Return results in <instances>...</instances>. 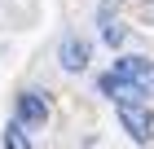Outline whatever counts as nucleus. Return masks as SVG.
<instances>
[{
    "mask_svg": "<svg viewBox=\"0 0 154 149\" xmlns=\"http://www.w3.org/2000/svg\"><path fill=\"white\" fill-rule=\"evenodd\" d=\"M115 118L132 145H150L154 140V110L145 101H115Z\"/></svg>",
    "mask_w": 154,
    "mask_h": 149,
    "instance_id": "f257e3e1",
    "label": "nucleus"
},
{
    "mask_svg": "<svg viewBox=\"0 0 154 149\" xmlns=\"http://www.w3.org/2000/svg\"><path fill=\"white\" fill-rule=\"evenodd\" d=\"M13 118H18L26 132H40V127H48V118H53V101H48L40 88H22L13 97Z\"/></svg>",
    "mask_w": 154,
    "mask_h": 149,
    "instance_id": "f03ea898",
    "label": "nucleus"
},
{
    "mask_svg": "<svg viewBox=\"0 0 154 149\" xmlns=\"http://www.w3.org/2000/svg\"><path fill=\"white\" fill-rule=\"evenodd\" d=\"M128 31H132V22L115 9V0H101V4H97V40L106 48H123Z\"/></svg>",
    "mask_w": 154,
    "mask_h": 149,
    "instance_id": "7ed1b4c3",
    "label": "nucleus"
},
{
    "mask_svg": "<svg viewBox=\"0 0 154 149\" xmlns=\"http://www.w3.org/2000/svg\"><path fill=\"white\" fill-rule=\"evenodd\" d=\"M57 66L66 75H84V70L93 66V44L84 40V35H62L57 44Z\"/></svg>",
    "mask_w": 154,
    "mask_h": 149,
    "instance_id": "20e7f679",
    "label": "nucleus"
},
{
    "mask_svg": "<svg viewBox=\"0 0 154 149\" xmlns=\"http://www.w3.org/2000/svg\"><path fill=\"white\" fill-rule=\"evenodd\" d=\"M110 70H115V75H119L123 83H150V75H154V61L145 57V53H119Z\"/></svg>",
    "mask_w": 154,
    "mask_h": 149,
    "instance_id": "39448f33",
    "label": "nucleus"
},
{
    "mask_svg": "<svg viewBox=\"0 0 154 149\" xmlns=\"http://www.w3.org/2000/svg\"><path fill=\"white\" fill-rule=\"evenodd\" d=\"M0 149H35V145H31V132H26L18 118H9L5 132H0Z\"/></svg>",
    "mask_w": 154,
    "mask_h": 149,
    "instance_id": "423d86ee",
    "label": "nucleus"
},
{
    "mask_svg": "<svg viewBox=\"0 0 154 149\" xmlns=\"http://www.w3.org/2000/svg\"><path fill=\"white\" fill-rule=\"evenodd\" d=\"M137 18H141L145 26H154V0H145V4H141V13H137Z\"/></svg>",
    "mask_w": 154,
    "mask_h": 149,
    "instance_id": "0eeeda50",
    "label": "nucleus"
},
{
    "mask_svg": "<svg viewBox=\"0 0 154 149\" xmlns=\"http://www.w3.org/2000/svg\"><path fill=\"white\" fill-rule=\"evenodd\" d=\"M150 97H154V75H150Z\"/></svg>",
    "mask_w": 154,
    "mask_h": 149,
    "instance_id": "6e6552de",
    "label": "nucleus"
}]
</instances>
